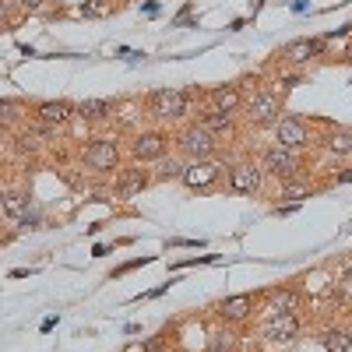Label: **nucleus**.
<instances>
[{"mask_svg":"<svg viewBox=\"0 0 352 352\" xmlns=\"http://www.w3.org/2000/svg\"><path fill=\"white\" fill-rule=\"evenodd\" d=\"M310 190L307 187H300V184H285L282 187V197H289V201H300V197H307Z\"/></svg>","mask_w":352,"mask_h":352,"instance_id":"obj_23","label":"nucleus"},{"mask_svg":"<svg viewBox=\"0 0 352 352\" xmlns=\"http://www.w3.org/2000/svg\"><path fill=\"white\" fill-rule=\"evenodd\" d=\"M324 144L331 155H349L352 152V131H335V134H328Z\"/></svg>","mask_w":352,"mask_h":352,"instance_id":"obj_20","label":"nucleus"},{"mask_svg":"<svg viewBox=\"0 0 352 352\" xmlns=\"http://www.w3.org/2000/svg\"><path fill=\"white\" fill-rule=\"evenodd\" d=\"M176 144H180V152H184L190 162H197V159H212V155H215V134H208L201 124L187 127L180 138H176Z\"/></svg>","mask_w":352,"mask_h":352,"instance_id":"obj_3","label":"nucleus"},{"mask_svg":"<svg viewBox=\"0 0 352 352\" xmlns=\"http://www.w3.org/2000/svg\"><path fill=\"white\" fill-rule=\"evenodd\" d=\"M324 345H328V352H349L352 338H349V331H328Z\"/></svg>","mask_w":352,"mask_h":352,"instance_id":"obj_22","label":"nucleus"},{"mask_svg":"<svg viewBox=\"0 0 352 352\" xmlns=\"http://www.w3.org/2000/svg\"><path fill=\"white\" fill-rule=\"evenodd\" d=\"M148 109L159 120H180L184 113H190V99L184 92H176V88H159L148 99Z\"/></svg>","mask_w":352,"mask_h":352,"instance_id":"obj_2","label":"nucleus"},{"mask_svg":"<svg viewBox=\"0 0 352 352\" xmlns=\"http://www.w3.org/2000/svg\"><path fill=\"white\" fill-rule=\"evenodd\" d=\"M275 144H282V148H303V144H310L307 124L300 116H278L275 120Z\"/></svg>","mask_w":352,"mask_h":352,"instance_id":"obj_5","label":"nucleus"},{"mask_svg":"<svg viewBox=\"0 0 352 352\" xmlns=\"http://www.w3.org/2000/svg\"><path fill=\"white\" fill-rule=\"evenodd\" d=\"M4 18H8V4L0 0V25H4Z\"/></svg>","mask_w":352,"mask_h":352,"instance_id":"obj_28","label":"nucleus"},{"mask_svg":"<svg viewBox=\"0 0 352 352\" xmlns=\"http://www.w3.org/2000/svg\"><path fill=\"white\" fill-rule=\"evenodd\" d=\"M131 152H134V159H141V162H159L162 155H166V138L159 134V131H144V134H138L134 141H131Z\"/></svg>","mask_w":352,"mask_h":352,"instance_id":"obj_8","label":"nucleus"},{"mask_svg":"<svg viewBox=\"0 0 352 352\" xmlns=\"http://www.w3.org/2000/svg\"><path fill=\"white\" fill-rule=\"evenodd\" d=\"M261 169L272 173V176H278V180H292V176H296V169H300V162H296V155H292V148L272 144V148L264 152V159H261Z\"/></svg>","mask_w":352,"mask_h":352,"instance_id":"obj_4","label":"nucleus"},{"mask_svg":"<svg viewBox=\"0 0 352 352\" xmlns=\"http://www.w3.org/2000/svg\"><path fill=\"white\" fill-rule=\"evenodd\" d=\"M180 180H184L190 190H204V187H212V184L219 180V166H215L212 159H197V162L184 166V176H180Z\"/></svg>","mask_w":352,"mask_h":352,"instance_id":"obj_7","label":"nucleus"},{"mask_svg":"<svg viewBox=\"0 0 352 352\" xmlns=\"http://www.w3.org/2000/svg\"><path fill=\"white\" fill-rule=\"evenodd\" d=\"M212 349L232 352V349H236V342H232V335H229V331H222V335H215V345H212Z\"/></svg>","mask_w":352,"mask_h":352,"instance_id":"obj_24","label":"nucleus"},{"mask_svg":"<svg viewBox=\"0 0 352 352\" xmlns=\"http://www.w3.org/2000/svg\"><path fill=\"white\" fill-rule=\"evenodd\" d=\"M257 187H261V169L254 162L232 166V173H229V190L232 194H254Z\"/></svg>","mask_w":352,"mask_h":352,"instance_id":"obj_9","label":"nucleus"},{"mask_svg":"<svg viewBox=\"0 0 352 352\" xmlns=\"http://www.w3.org/2000/svg\"><path fill=\"white\" fill-rule=\"evenodd\" d=\"M201 127L208 131V134H229L232 131V113H204V120H201Z\"/></svg>","mask_w":352,"mask_h":352,"instance_id":"obj_18","label":"nucleus"},{"mask_svg":"<svg viewBox=\"0 0 352 352\" xmlns=\"http://www.w3.org/2000/svg\"><path fill=\"white\" fill-rule=\"evenodd\" d=\"M254 314V296H247V292H240V296H226L219 303V317L229 320V324H240V320H247Z\"/></svg>","mask_w":352,"mask_h":352,"instance_id":"obj_11","label":"nucleus"},{"mask_svg":"<svg viewBox=\"0 0 352 352\" xmlns=\"http://www.w3.org/2000/svg\"><path fill=\"white\" fill-rule=\"evenodd\" d=\"M18 4H21L25 11H39V8H43V0H18Z\"/></svg>","mask_w":352,"mask_h":352,"instance_id":"obj_26","label":"nucleus"},{"mask_svg":"<svg viewBox=\"0 0 352 352\" xmlns=\"http://www.w3.org/2000/svg\"><path fill=\"white\" fill-rule=\"evenodd\" d=\"M14 109H18V102H0V116H4V120L14 116Z\"/></svg>","mask_w":352,"mask_h":352,"instance_id":"obj_25","label":"nucleus"},{"mask_svg":"<svg viewBox=\"0 0 352 352\" xmlns=\"http://www.w3.org/2000/svg\"><path fill=\"white\" fill-rule=\"evenodd\" d=\"M74 113L81 116V120H102V116L113 113V106H109V99H81L74 106Z\"/></svg>","mask_w":352,"mask_h":352,"instance_id":"obj_17","label":"nucleus"},{"mask_svg":"<svg viewBox=\"0 0 352 352\" xmlns=\"http://www.w3.org/2000/svg\"><path fill=\"white\" fill-rule=\"evenodd\" d=\"M345 278H349V282H352V272H349V275H345Z\"/></svg>","mask_w":352,"mask_h":352,"instance_id":"obj_29","label":"nucleus"},{"mask_svg":"<svg viewBox=\"0 0 352 352\" xmlns=\"http://www.w3.org/2000/svg\"><path fill=\"white\" fill-rule=\"evenodd\" d=\"M0 212H4L11 222H21L28 215V197L21 190H8V194H0Z\"/></svg>","mask_w":352,"mask_h":352,"instance_id":"obj_16","label":"nucleus"},{"mask_svg":"<svg viewBox=\"0 0 352 352\" xmlns=\"http://www.w3.org/2000/svg\"><path fill=\"white\" fill-rule=\"evenodd\" d=\"M36 116H39L43 127H60V124H67L71 116H74V106L64 102V99H56V102H39V106H36Z\"/></svg>","mask_w":352,"mask_h":352,"instance_id":"obj_12","label":"nucleus"},{"mask_svg":"<svg viewBox=\"0 0 352 352\" xmlns=\"http://www.w3.org/2000/svg\"><path fill=\"white\" fill-rule=\"evenodd\" d=\"M247 116H250V124L264 127V124H275L278 116H282V99L275 92H257L250 102H247Z\"/></svg>","mask_w":352,"mask_h":352,"instance_id":"obj_6","label":"nucleus"},{"mask_svg":"<svg viewBox=\"0 0 352 352\" xmlns=\"http://www.w3.org/2000/svg\"><path fill=\"white\" fill-rule=\"evenodd\" d=\"M208 99H212V109L215 113H236L243 106V96H240L236 85H219Z\"/></svg>","mask_w":352,"mask_h":352,"instance_id":"obj_15","label":"nucleus"},{"mask_svg":"<svg viewBox=\"0 0 352 352\" xmlns=\"http://www.w3.org/2000/svg\"><path fill=\"white\" fill-rule=\"evenodd\" d=\"M81 162L88 169H96V173H109V169H116V162H120V148H116L113 138H92L81 152Z\"/></svg>","mask_w":352,"mask_h":352,"instance_id":"obj_1","label":"nucleus"},{"mask_svg":"<svg viewBox=\"0 0 352 352\" xmlns=\"http://www.w3.org/2000/svg\"><path fill=\"white\" fill-rule=\"evenodd\" d=\"M148 180H152V176L144 173V169H124V176L116 180V197L131 201L134 194H141L144 187H148Z\"/></svg>","mask_w":352,"mask_h":352,"instance_id":"obj_14","label":"nucleus"},{"mask_svg":"<svg viewBox=\"0 0 352 352\" xmlns=\"http://www.w3.org/2000/svg\"><path fill=\"white\" fill-rule=\"evenodd\" d=\"M320 50H324V43H320V39H292V43L282 46L278 56H285L289 64H307L310 56H317Z\"/></svg>","mask_w":352,"mask_h":352,"instance_id":"obj_13","label":"nucleus"},{"mask_svg":"<svg viewBox=\"0 0 352 352\" xmlns=\"http://www.w3.org/2000/svg\"><path fill=\"white\" fill-rule=\"evenodd\" d=\"M0 32H4V25H0Z\"/></svg>","mask_w":352,"mask_h":352,"instance_id":"obj_30","label":"nucleus"},{"mask_svg":"<svg viewBox=\"0 0 352 352\" xmlns=\"http://www.w3.org/2000/svg\"><path fill=\"white\" fill-rule=\"evenodd\" d=\"M338 184H352V169H345V173H338Z\"/></svg>","mask_w":352,"mask_h":352,"instance_id":"obj_27","label":"nucleus"},{"mask_svg":"<svg viewBox=\"0 0 352 352\" xmlns=\"http://www.w3.org/2000/svg\"><path fill=\"white\" fill-rule=\"evenodd\" d=\"M184 176V166L180 162H173V159H159V173H155V180H180Z\"/></svg>","mask_w":352,"mask_h":352,"instance_id":"obj_21","label":"nucleus"},{"mask_svg":"<svg viewBox=\"0 0 352 352\" xmlns=\"http://www.w3.org/2000/svg\"><path fill=\"white\" fill-rule=\"evenodd\" d=\"M272 303H275V314H292L300 307V292L296 289H278L272 296Z\"/></svg>","mask_w":352,"mask_h":352,"instance_id":"obj_19","label":"nucleus"},{"mask_svg":"<svg viewBox=\"0 0 352 352\" xmlns=\"http://www.w3.org/2000/svg\"><path fill=\"white\" fill-rule=\"evenodd\" d=\"M296 335H300L296 314H275L268 324H264V338H268V342H292Z\"/></svg>","mask_w":352,"mask_h":352,"instance_id":"obj_10","label":"nucleus"}]
</instances>
